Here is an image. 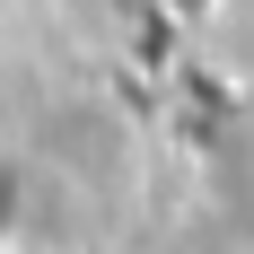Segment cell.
<instances>
[{
    "label": "cell",
    "mask_w": 254,
    "mask_h": 254,
    "mask_svg": "<svg viewBox=\"0 0 254 254\" xmlns=\"http://www.w3.org/2000/svg\"><path fill=\"white\" fill-rule=\"evenodd\" d=\"M0 210H9V193H0Z\"/></svg>",
    "instance_id": "obj_1"
}]
</instances>
